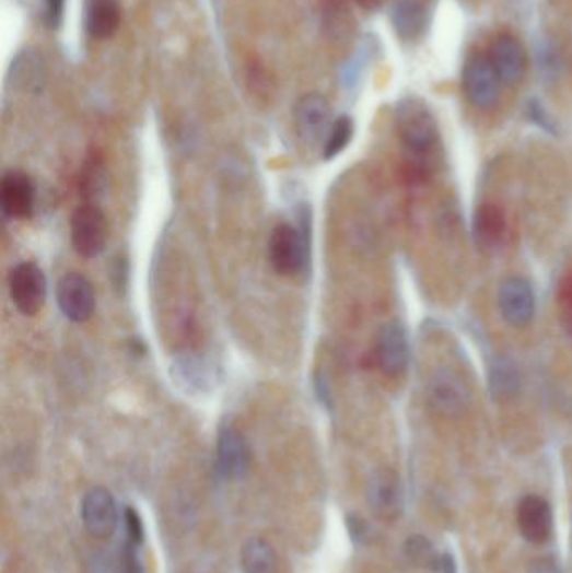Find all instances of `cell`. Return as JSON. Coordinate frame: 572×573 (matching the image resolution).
<instances>
[{
	"mask_svg": "<svg viewBox=\"0 0 572 573\" xmlns=\"http://www.w3.org/2000/svg\"><path fill=\"white\" fill-rule=\"evenodd\" d=\"M395 125L410 156L408 169L411 178L421 182L432 172V154L439 144V125L429 104L417 96H407L398 101L395 109Z\"/></svg>",
	"mask_w": 572,
	"mask_h": 573,
	"instance_id": "6da1fadb",
	"label": "cell"
},
{
	"mask_svg": "<svg viewBox=\"0 0 572 573\" xmlns=\"http://www.w3.org/2000/svg\"><path fill=\"white\" fill-rule=\"evenodd\" d=\"M297 225L279 223L269 238L270 266L279 276L297 277L307 272L311 260V222L306 204L297 215Z\"/></svg>",
	"mask_w": 572,
	"mask_h": 573,
	"instance_id": "7a4b0ae2",
	"label": "cell"
},
{
	"mask_svg": "<svg viewBox=\"0 0 572 573\" xmlns=\"http://www.w3.org/2000/svg\"><path fill=\"white\" fill-rule=\"evenodd\" d=\"M427 401L430 409L443 418H458L467 411L471 396L460 374L451 367H439L433 371L427 386Z\"/></svg>",
	"mask_w": 572,
	"mask_h": 573,
	"instance_id": "3957f363",
	"label": "cell"
},
{
	"mask_svg": "<svg viewBox=\"0 0 572 573\" xmlns=\"http://www.w3.org/2000/svg\"><path fill=\"white\" fill-rule=\"evenodd\" d=\"M462 86L468 103L476 108H493L501 100V78L486 56H474L465 62Z\"/></svg>",
	"mask_w": 572,
	"mask_h": 573,
	"instance_id": "277c9868",
	"label": "cell"
},
{
	"mask_svg": "<svg viewBox=\"0 0 572 573\" xmlns=\"http://www.w3.org/2000/svg\"><path fill=\"white\" fill-rule=\"evenodd\" d=\"M9 294L22 316L33 317L44 307L47 280L43 269L34 262H22L9 273Z\"/></svg>",
	"mask_w": 572,
	"mask_h": 573,
	"instance_id": "5b68a950",
	"label": "cell"
},
{
	"mask_svg": "<svg viewBox=\"0 0 572 573\" xmlns=\"http://www.w3.org/2000/svg\"><path fill=\"white\" fill-rule=\"evenodd\" d=\"M72 247L84 258H94L102 254L108 241V223L105 213L93 204H84L72 213Z\"/></svg>",
	"mask_w": 572,
	"mask_h": 573,
	"instance_id": "8992f818",
	"label": "cell"
},
{
	"mask_svg": "<svg viewBox=\"0 0 572 573\" xmlns=\"http://www.w3.org/2000/svg\"><path fill=\"white\" fill-rule=\"evenodd\" d=\"M331 116V104L323 94H304L294 106L295 131L304 143L314 147L328 137Z\"/></svg>",
	"mask_w": 572,
	"mask_h": 573,
	"instance_id": "52a82bcc",
	"label": "cell"
},
{
	"mask_svg": "<svg viewBox=\"0 0 572 573\" xmlns=\"http://www.w3.org/2000/svg\"><path fill=\"white\" fill-rule=\"evenodd\" d=\"M375 358L385 376L398 379L407 373L410 364V344L405 327L400 323L382 326L376 336Z\"/></svg>",
	"mask_w": 572,
	"mask_h": 573,
	"instance_id": "ba28073f",
	"label": "cell"
},
{
	"mask_svg": "<svg viewBox=\"0 0 572 573\" xmlns=\"http://www.w3.org/2000/svg\"><path fill=\"white\" fill-rule=\"evenodd\" d=\"M499 307L505 323L512 327L529 326L536 314V295L529 280L521 276L507 277L499 289Z\"/></svg>",
	"mask_w": 572,
	"mask_h": 573,
	"instance_id": "9c48e42d",
	"label": "cell"
},
{
	"mask_svg": "<svg viewBox=\"0 0 572 573\" xmlns=\"http://www.w3.org/2000/svg\"><path fill=\"white\" fill-rule=\"evenodd\" d=\"M56 297L62 314L72 323L83 324L93 317L96 308L93 283L81 273L71 272L61 277L56 289Z\"/></svg>",
	"mask_w": 572,
	"mask_h": 573,
	"instance_id": "30bf717a",
	"label": "cell"
},
{
	"mask_svg": "<svg viewBox=\"0 0 572 573\" xmlns=\"http://www.w3.org/2000/svg\"><path fill=\"white\" fill-rule=\"evenodd\" d=\"M253 461V453L244 434L234 426L220 430L217 440V471L225 480H241Z\"/></svg>",
	"mask_w": 572,
	"mask_h": 573,
	"instance_id": "8fae6325",
	"label": "cell"
},
{
	"mask_svg": "<svg viewBox=\"0 0 572 573\" xmlns=\"http://www.w3.org/2000/svg\"><path fill=\"white\" fill-rule=\"evenodd\" d=\"M36 187L30 175L11 169L2 176L0 184V207L8 219L27 220L33 217Z\"/></svg>",
	"mask_w": 572,
	"mask_h": 573,
	"instance_id": "7c38bea8",
	"label": "cell"
},
{
	"mask_svg": "<svg viewBox=\"0 0 572 573\" xmlns=\"http://www.w3.org/2000/svg\"><path fill=\"white\" fill-rule=\"evenodd\" d=\"M81 519L87 534L93 537H112L118 524V508L113 494L102 487L87 491L81 505Z\"/></svg>",
	"mask_w": 572,
	"mask_h": 573,
	"instance_id": "4fadbf2b",
	"label": "cell"
},
{
	"mask_svg": "<svg viewBox=\"0 0 572 573\" xmlns=\"http://www.w3.org/2000/svg\"><path fill=\"white\" fill-rule=\"evenodd\" d=\"M489 61L501 78L502 84L515 86L527 71V50L517 37L499 36L490 46Z\"/></svg>",
	"mask_w": 572,
	"mask_h": 573,
	"instance_id": "5bb4252c",
	"label": "cell"
},
{
	"mask_svg": "<svg viewBox=\"0 0 572 573\" xmlns=\"http://www.w3.org/2000/svg\"><path fill=\"white\" fill-rule=\"evenodd\" d=\"M367 502L375 516L383 522L398 518L404 508V494L398 475L388 468L376 471L367 488Z\"/></svg>",
	"mask_w": 572,
	"mask_h": 573,
	"instance_id": "9a60e30c",
	"label": "cell"
},
{
	"mask_svg": "<svg viewBox=\"0 0 572 573\" xmlns=\"http://www.w3.org/2000/svg\"><path fill=\"white\" fill-rule=\"evenodd\" d=\"M517 524L522 537L527 541L534 545L546 543L555 528L551 506L537 494H529L518 503Z\"/></svg>",
	"mask_w": 572,
	"mask_h": 573,
	"instance_id": "2e32d148",
	"label": "cell"
},
{
	"mask_svg": "<svg viewBox=\"0 0 572 573\" xmlns=\"http://www.w3.org/2000/svg\"><path fill=\"white\" fill-rule=\"evenodd\" d=\"M121 22L119 0H84V30L91 39H112Z\"/></svg>",
	"mask_w": 572,
	"mask_h": 573,
	"instance_id": "e0dca14e",
	"label": "cell"
},
{
	"mask_svg": "<svg viewBox=\"0 0 572 573\" xmlns=\"http://www.w3.org/2000/svg\"><path fill=\"white\" fill-rule=\"evenodd\" d=\"M393 30L404 40H417L425 33L427 11L420 0H396L392 8Z\"/></svg>",
	"mask_w": 572,
	"mask_h": 573,
	"instance_id": "ac0fdd59",
	"label": "cell"
},
{
	"mask_svg": "<svg viewBox=\"0 0 572 573\" xmlns=\"http://www.w3.org/2000/svg\"><path fill=\"white\" fill-rule=\"evenodd\" d=\"M507 229L504 210L495 203H483L474 215V235L482 248H493L501 244Z\"/></svg>",
	"mask_w": 572,
	"mask_h": 573,
	"instance_id": "d6986e66",
	"label": "cell"
},
{
	"mask_svg": "<svg viewBox=\"0 0 572 573\" xmlns=\"http://www.w3.org/2000/svg\"><path fill=\"white\" fill-rule=\"evenodd\" d=\"M521 386V371L515 366L512 359L501 355V358H495L490 362L489 390L495 401H509V399L515 398Z\"/></svg>",
	"mask_w": 572,
	"mask_h": 573,
	"instance_id": "ffe728a7",
	"label": "cell"
},
{
	"mask_svg": "<svg viewBox=\"0 0 572 573\" xmlns=\"http://www.w3.org/2000/svg\"><path fill=\"white\" fill-rule=\"evenodd\" d=\"M241 565L244 573H276L278 556L262 538H250L242 549Z\"/></svg>",
	"mask_w": 572,
	"mask_h": 573,
	"instance_id": "44dd1931",
	"label": "cell"
},
{
	"mask_svg": "<svg viewBox=\"0 0 572 573\" xmlns=\"http://www.w3.org/2000/svg\"><path fill=\"white\" fill-rule=\"evenodd\" d=\"M354 135V122L350 116H339L332 121L331 128H329L328 137L325 140V153L326 160H332L341 154L346 150V147L351 143Z\"/></svg>",
	"mask_w": 572,
	"mask_h": 573,
	"instance_id": "7402d4cb",
	"label": "cell"
},
{
	"mask_svg": "<svg viewBox=\"0 0 572 573\" xmlns=\"http://www.w3.org/2000/svg\"><path fill=\"white\" fill-rule=\"evenodd\" d=\"M405 553L413 565L423 566V569L440 565V562H442V560L436 559L432 543L421 535L408 538L407 545H405Z\"/></svg>",
	"mask_w": 572,
	"mask_h": 573,
	"instance_id": "603a6c76",
	"label": "cell"
},
{
	"mask_svg": "<svg viewBox=\"0 0 572 573\" xmlns=\"http://www.w3.org/2000/svg\"><path fill=\"white\" fill-rule=\"evenodd\" d=\"M178 379L184 383L185 386H197L198 389H202L210 381L209 370H207L203 362L197 361V359H185L177 366Z\"/></svg>",
	"mask_w": 572,
	"mask_h": 573,
	"instance_id": "cb8c5ba5",
	"label": "cell"
},
{
	"mask_svg": "<svg viewBox=\"0 0 572 573\" xmlns=\"http://www.w3.org/2000/svg\"><path fill=\"white\" fill-rule=\"evenodd\" d=\"M559 316L569 337H572V270L561 280L558 294Z\"/></svg>",
	"mask_w": 572,
	"mask_h": 573,
	"instance_id": "d4e9b609",
	"label": "cell"
},
{
	"mask_svg": "<svg viewBox=\"0 0 572 573\" xmlns=\"http://www.w3.org/2000/svg\"><path fill=\"white\" fill-rule=\"evenodd\" d=\"M527 116L530 121L536 122L539 128L546 129L547 133H556V122L551 115L544 108L539 100H530L527 103Z\"/></svg>",
	"mask_w": 572,
	"mask_h": 573,
	"instance_id": "484cf974",
	"label": "cell"
},
{
	"mask_svg": "<svg viewBox=\"0 0 572 573\" xmlns=\"http://www.w3.org/2000/svg\"><path fill=\"white\" fill-rule=\"evenodd\" d=\"M119 573H144L143 565L138 559L137 545L127 541L119 557Z\"/></svg>",
	"mask_w": 572,
	"mask_h": 573,
	"instance_id": "4316f807",
	"label": "cell"
},
{
	"mask_svg": "<svg viewBox=\"0 0 572 573\" xmlns=\"http://www.w3.org/2000/svg\"><path fill=\"white\" fill-rule=\"evenodd\" d=\"M125 524H127V535L128 541H131L133 545L143 543L144 538V528L143 522H141L140 515H138L137 510L127 506L125 510Z\"/></svg>",
	"mask_w": 572,
	"mask_h": 573,
	"instance_id": "83f0119b",
	"label": "cell"
},
{
	"mask_svg": "<svg viewBox=\"0 0 572 573\" xmlns=\"http://www.w3.org/2000/svg\"><path fill=\"white\" fill-rule=\"evenodd\" d=\"M66 0H44V21L51 27L58 30L65 19Z\"/></svg>",
	"mask_w": 572,
	"mask_h": 573,
	"instance_id": "f1b7e54d",
	"label": "cell"
},
{
	"mask_svg": "<svg viewBox=\"0 0 572 573\" xmlns=\"http://www.w3.org/2000/svg\"><path fill=\"white\" fill-rule=\"evenodd\" d=\"M348 530H350L354 541H363L364 538L367 537L366 524H364V519H361L360 516H348Z\"/></svg>",
	"mask_w": 572,
	"mask_h": 573,
	"instance_id": "f546056e",
	"label": "cell"
},
{
	"mask_svg": "<svg viewBox=\"0 0 572 573\" xmlns=\"http://www.w3.org/2000/svg\"><path fill=\"white\" fill-rule=\"evenodd\" d=\"M530 573H562L561 569L556 565L552 560H539L536 565L533 566Z\"/></svg>",
	"mask_w": 572,
	"mask_h": 573,
	"instance_id": "4dcf8cb0",
	"label": "cell"
}]
</instances>
